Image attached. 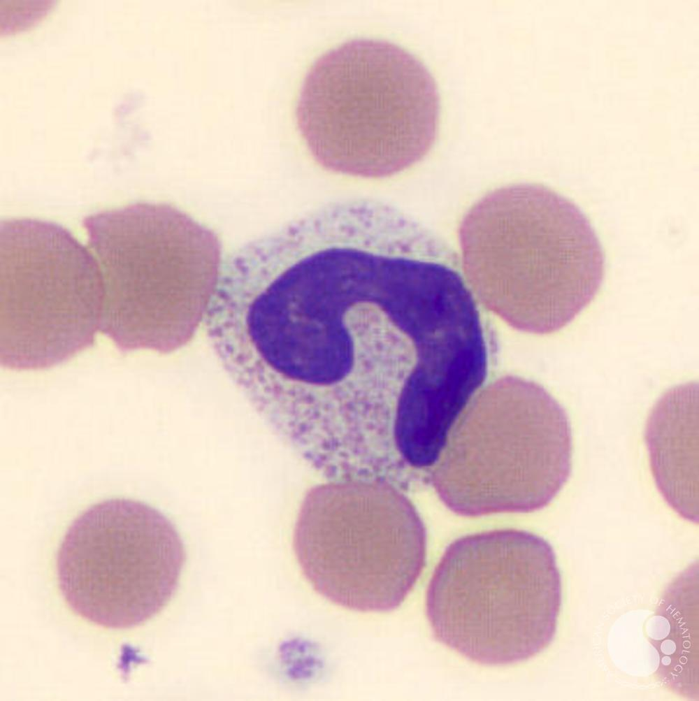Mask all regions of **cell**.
Returning <instances> with one entry per match:
<instances>
[{"label":"cell","mask_w":699,"mask_h":701,"mask_svg":"<svg viewBox=\"0 0 699 701\" xmlns=\"http://www.w3.org/2000/svg\"><path fill=\"white\" fill-rule=\"evenodd\" d=\"M459 236L471 291L518 330H561L603 281L605 256L589 220L542 185H510L486 194L463 217Z\"/></svg>","instance_id":"cell-1"},{"label":"cell","mask_w":699,"mask_h":701,"mask_svg":"<svg viewBox=\"0 0 699 701\" xmlns=\"http://www.w3.org/2000/svg\"><path fill=\"white\" fill-rule=\"evenodd\" d=\"M440 98L426 66L392 42L346 41L321 55L302 82L296 123L329 171L387 178L420 161L438 132Z\"/></svg>","instance_id":"cell-2"},{"label":"cell","mask_w":699,"mask_h":701,"mask_svg":"<svg viewBox=\"0 0 699 701\" xmlns=\"http://www.w3.org/2000/svg\"><path fill=\"white\" fill-rule=\"evenodd\" d=\"M82 224L103 275L101 331L127 352L168 353L190 340L221 273L216 235L164 203L97 212Z\"/></svg>","instance_id":"cell-3"},{"label":"cell","mask_w":699,"mask_h":701,"mask_svg":"<svg viewBox=\"0 0 699 701\" xmlns=\"http://www.w3.org/2000/svg\"><path fill=\"white\" fill-rule=\"evenodd\" d=\"M561 579L551 545L499 530L459 538L428 584L425 612L435 639L477 664L527 660L554 637Z\"/></svg>","instance_id":"cell-4"},{"label":"cell","mask_w":699,"mask_h":701,"mask_svg":"<svg viewBox=\"0 0 699 701\" xmlns=\"http://www.w3.org/2000/svg\"><path fill=\"white\" fill-rule=\"evenodd\" d=\"M565 410L540 385L497 379L470 400L431 473L454 512L480 516L547 506L572 471Z\"/></svg>","instance_id":"cell-5"},{"label":"cell","mask_w":699,"mask_h":701,"mask_svg":"<svg viewBox=\"0 0 699 701\" xmlns=\"http://www.w3.org/2000/svg\"><path fill=\"white\" fill-rule=\"evenodd\" d=\"M293 547L311 586L363 612L398 608L424 568L426 534L400 488L375 479L331 480L305 495Z\"/></svg>","instance_id":"cell-6"},{"label":"cell","mask_w":699,"mask_h":701,"mask_svg":"<svg viewBox=\"0 0 699 701\" xmlns=\"http://www.w3.org/2000/svg\"><path fill=\"white\" fill-rule=\"evenodd\" d=\"M0 235L1 365L49 368L91 347L105 298L97 260L55 223L7 219Z\"/></svg>","instance_id":"cell-7"},{"label":"cell","mask_w":699,"mask_h":701,"mask_svg":"<svg viewBox=\"0 0 699 701\" xmlns=\"http://www.w3.org/2000/svg\"><path fill=\"white\" fill-rule=\"evenodd\" d=\"M185 558L178 532L159 510L134 500H106L84 511L66 532L56 558L58 585L84 619L131 628L168 603Z\"/></svg>","instance_id":"cell-8"},{"label":"cell","mask_w":699,"mask_h":701,"mask_svg":"<svg viewBox=\"0 0 699 701\" xmlns=\"http://www.w3.org/2000/svg\"><path fill=\"white\" fill-rule=\"evenodd\" d=\"M354 366L337 384L333 437L322 471L331 479H353L375 458L391 438L403 383L382 352L354 346Z\"/></svg>","instance_id":"cell-9"},{"label":"cell","mask_w":699,"mask_h":701,"mask_svg":"<svg viewBox=\"0 0 699 701\" xmlns=\"http://www.w3.org/2000/svg\"><path fill=\"white\" fill-rule=\"evenodd\" d=\"M698 396L696 383L668 391L651 410L644 440L652 475L668 505L698 523Z\"/></svg>","instance_id":"cell-10"},{"label":"cell","mask_w":699,"mask_h":701,"mask_svg":"<svg viewBox=\"0 0 699 701\" xmlns=\"http://www.w3.org/2000/svg\"><path fill=\"white\" fill-rule=\"evenodd\" d=\"M1 4L2 33L26 29L39 22L52 6L50 1H4Z\"/></svg>","instance_id":"cell-11"}]
</instances>
